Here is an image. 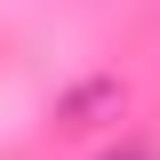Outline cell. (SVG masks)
Instances as JSON below:
<instances>
[{
  "label": "cell",
  "mask_w": 160,
  "mask_h": 160,
  "mask_svg": "<svg viewBox=\"0 0 160 160\" xmlns=\"http://www.w3.org/2000/svg\"><path fill=\"white\" fill-rule=\"evenodd\" d=\"M104 160H152V152H136V144H128V152H104Z\"/></svg>",
  "instance_id": "1"
}]
</instances>
